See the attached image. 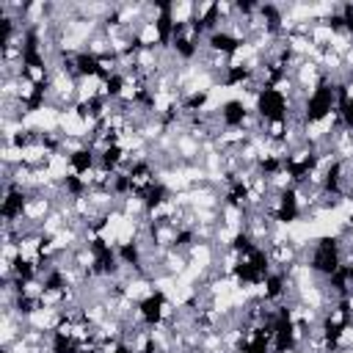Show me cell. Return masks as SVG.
Masks as SVG:
<instances>
[{"mask_svg":"<svg viewBox=\"0 0 353 353\" xmlns=\"http://www.w3.org/2000/svg\"><path fill=\"white\" fill-rule=\"evenodd\" d=\"M251 110L262 121H287L292 108H290L287 94H281L279 88H259L251 99Z\"/></svg>","mask_w":353,"mask_h":353,"instance_id":"cell-1","label":"cell"},{"mask_svg":"<svg viewBox=\"0 0 353 353\" xmlns=\"http://www.w3.org/2000/svg\"><path fill=\"white\" fill-rule=\"evenodd\" d=\"M193 8H196V3H188V0H176V3H171L168 14H171L174 25H188V22H193Z\"/></svg>","mask_w":353,"mask_h":353,"instance_id":"cell-2","label":"cell"},{"mask_svg":"<svg viewBox=\"0 0 353 353\" xmlns=\"http://www.w3.org/2000/svg\"><path fill=\"white\" fill-rule=\"evenodd\" d=\"M3 353H8V350H3Z\"/></svg>","mask_w":353,"mask_h":353,"instance_id":"cell-3","label":"cell"}]
</instances>
